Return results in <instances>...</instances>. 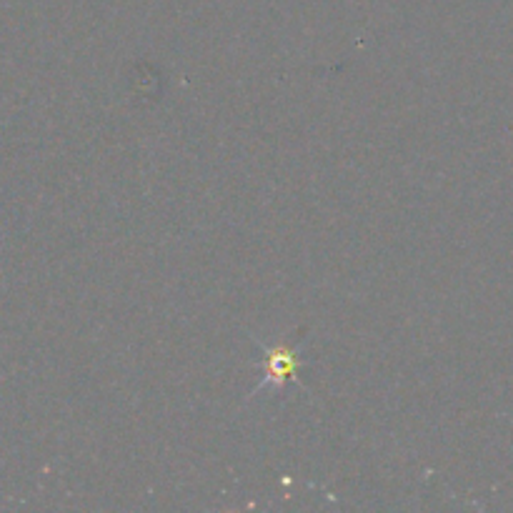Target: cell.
<instances>
[{"label": "cell", "instance_id": "obj_1", "mask_svg": "<svg viewBox=\"0 0 513 513\" xmlns=\"http://www.w3.org/2000/svg\"><path fill=\"white\" fill-rule=\"evenodd\" d=\"M293 351H286V348H276V351L268 353V376L266 381L261 383V388L266 386V383H281L283 378L293 376V371H296V361H293L291 356Z\"/></svg>", "mask_w": 513, "mask_h": 513}]
</instances>
